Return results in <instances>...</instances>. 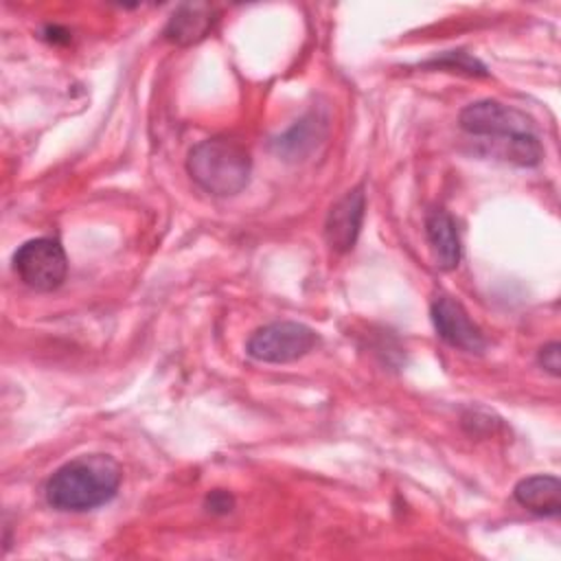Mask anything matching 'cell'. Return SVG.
Segmentation results:
<instances>
[{"mask_svg": "<svg viewBox=\"0 0 561 561\" xmlns=\"http://www.w3.org/2000/svg\"><path fill=\"white\" fill-rule=\"evenodd\" d=\"M436 64H443V66H449V68H458V70H465L467 75H486L484 68L471 59L467 53H447L445 57L436 59Z\"/></svg>", "mask_w": 561, "mask_h": 561, "instance_id": "8fae6325", "label": "cell"}, {"mask_svg": "<svg viewBox=\"0 0 561 561\" xmlns=\"http://www.w3.org/2000/svg\"><path fill=\"white\" fill-rule=\"evenodd\" d=\"M539 364L554 377L561 373V346L559 342H548L539 348Z\"/></svg>", "mask_w": 561, "mask_h": 561, "instance_id": "7c38bea8", "label": "cell"}, {"mask_svg": "<svg viewBox=\"0 0 561 561\" xmlns=\"http://www.w3.org/2000/svg\"><path fill=\"white\" fill-rule=\"evenodd\" d=\"M364 208H366V197L362 186L344 193L331 206L324 219V239L333 252L342 254L355 245L362 230V221H364Z\"/></svg>", "mask_w": 561, "mask_h": 561, "instance_id": "52a82bcc", "label": "cell"}, {"mask_svg": "<svg viewBox=\"0 0 561 561\" xmlns=\"http://www.w3.org/2000/svg\"><path fill=\"white\" fill-rule=\"evenodd\" d=\"M513 497L535 515L557 517L561 511V482L557 476H528L515 484Z\"/></svg>", "mask_w": 561, "mask_h": 561, "instance_id": "9c48e42d", "label": "cell"}, {"mask_svg": "<svg viewBox=\"0 0 561 561\" xmlns=\"http://www.w3.org/2000/svg\"><path fill=\"white\" fill-rule=\"evenodd\" d=\"M460 127L478 138H486L491 153L517 167H535L543 158V147L535 134L533 121L500 101L484 99L469 103L460 116Z\"/></svg>", "mask_w": 561, "mask_h": 561, "instance_id": "6da1fadb", "label": "cell"}, {"mask_svg": "<svg viewBox=\"0 0 561 561\" xmlns=\"http://www.w3.org/2000/svg\"><path fill=\"white\" fill-rule=\"evenodd\" d=\"M121 465L110 454H85L61 465L46 482V502L57 511H90L107 504L121 484Z\"/></svg>", "mask_w": 561, "mask_h": 561, "instance_id": "7a4b0ae2", "label": "cell"}, {"mask_svg": "<svg viewBox=\"0 0 561 561\" xmlns=\"http://www.w3.org/2000/svg\"><path fill=\"white\" fill-rule=\"evenodd\" d=\"M432 322L438 335L454 348L467 353H482L486 348L482 331L471 322L465 307L445 294L436 296L432 302Z\"/></svg>", "mask_w": 561, "mask_h": 561, "instance_id": "8992f818", "label": "cell"}, {"mask_svg": "<svg viewBox=\"0 0 561 561\" xmlns=\"http://www.w3.org/2000/svg\"><path fill=\"white\" fill-rule=\"evenodd\" d=\"M215 9L204 2H188L180 4L164 26V37L178 46H191L202 42L213 24H215Z\"/></svg>", "mask_w": 561, "mask_h": 561, "instance_id": "ba28073f", "label": "cell"}, {"mask_svg": "<svg viewBox=\"0 0 561 561\" xmlns=\"http://www.w3.org/2000/svg\"><path fill=\"white\" fill-rule=\"evenodd\" d=\"M206 504H208V511H213V513H228V511H232L234 502H232V495L217 489L206 497Z\"/></svg>", "mask_w": 561, "mask_h": 561, "instance_id": "4fadbf2b", "label": "cell"}, {"mask_svg": "<svg viewBox=\"0 0 561 561\" xmlns=\"http://www.w3.org/2000/svg\"><path fill=\"white\" fill-rule=\"evenodd\" d=\"M425 237L440 270H454L460 261V239L451 215L434 208L425 217Z\"/></svg>", "mask_w": 561, "mask_h": 561, "instance_id": "30bf717a", "label": "cell"}, {"mask_svg": "<svg viewBox=\"0 0 561 561\" xmlns=\"http://www.w3.org/2000/svg\"><path fill=\"white\" fill-rule=\"evenodd\" d=\"M318 342V335L311 327L302 322H272L261 329H256L245 351L252 359L265 362V364H289L300 357H305Z\"/></svg>", "mask_w": 561, "mask_h": 561, "instance_id": "277c9868", "label": "cell"}, {"mask_svg": "<svg viewBox=\"0 0 561 561\" xmlns=\"http://www.w3.org/2000/svg\"><path fill=\"white\" fill-rule=\"evenodd\" d=\"M13 270L31 289L53 291L66 280L68 259L57 239L37 237L15 250Z\"/></svg>", "mask_w": 561, "mask_h": 561, "instance_id": "5b68a950", "label": "cell"}, {"mask_svg": "<svg viewBox=\"0 0 561 561\" xmlns=\"http://www.w3.org/2000/svg\"><path fill=\"white\" fill-rule=\"evenodd\" d=\"M188 175L206 193L228 197L248 186L252 160L248 149L226 136H215L197 142L186 158Z\"/></svg>", "mask_w": 561, "mask_h": 561, "instance_id": "3957f363", "label": "cell"}]
</instances>
